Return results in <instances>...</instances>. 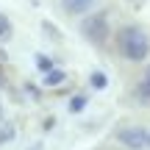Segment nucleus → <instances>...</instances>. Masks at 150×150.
<instances>
[{
	"label": "nucleus",
	"instance_id": "39448f33",
	"mask_svg": "<svg viewBox=\"0 0 150 150\" xmlns=\"http://www.w3.org/2000/svg\"><path fill=\"white\" fill-rule=\"evenodd\" d=\"M95 6V0H61V8L67 14H86Z\"/></svg>",
	"mask_w": 150,
	"mask_h": 150
},
{
	"label": "nucleus",
	"instance_id": "f03ea898",
	"mask_svg": "<svg viewBox=\"0 0 150 150\" xmlns=\"http://www.w3.org/2000/svg\"><path fill=\"white\" fill-rule=\"evenodd\" d=\"M81 31H83V36L89 39V42L103 45L108 39V20H106V14H92V17H86L83 25H81Z\"/></svg>",
	"mask_w": 150,
	"mask_h": 150
},
{
	"label": "nucleus",
	"instance_id": "7ed1b4c3",
	"mask_svg": "<svg viewBox=\"0 0 150 150\" xmlns=\"http://www.w3.org/2000/svg\"><path fill=\"white\" fill-rule=\"evenodd\" d=\"M117 139L122 142L128 150H145V147H147L150 134H147L145 128H136V125H131V128H122V131H120Z\"/></svg>",
	"mask_w": 150,
	"mask_h": 150
},
{
	"label": "nucleus",
	"instance_id": "20e7f679",
	"mask_svg": "<svg viewBox=\"0 0 150 150\" xmlns=\"http://www.w3.org/2000/svg\"><path fill=\"white\" fill-rule=\"evenodd\" d=\"M134 100L142 103V106H145V103H150V67L145 70V75L139 78V83L134 86Z\"/></svg>",
	"mask_w": 150,
	"mask_h": 150
},
{
	"label": "nucleus",
	"instance_id": "f257e3e1",
	"mask_svg": "<svg viewBox=\"0 0 150 150\" xmlns=\"http://www.w3.org/2000/svg\"><path fill=\"white\" fill-rule=\"evenodd\" d=\"M117 50L122 59L139 64V61H145L150 56V36L139 25H122L117 31Z\"/></svg>",
	"mask_w": 150,
	"mask_h": 150
},
{
	"label": "nucleus",
	"instance_id": "0eeeda50",
	"mask_svg": "<svg viewBox=\"0 0 150 150\" xmlns=\"http://www.w3.org/2000/svg\"><path fill=\"white\" fill-rule=\"evenodd\" d=\"M147 147H150V139H147Z\"/></svg>",
	"mask_w": 150,
	"mask_h": 150
},
{
	"label": "nucleus",
	"instance_id": "423d86ee",
	"mask_svg": "<svg viewBox=\"0 0 150 150\" xmlns=\"http://www.w3.org/2000/svg\"><path fill=\"white\" fill-rule=\"evenodd\" d=\"M6 31H8V22H6V17H0V36H6Z\"/></svg>",
	"mask_w": 150,
	"mask_h": 150
}]
</instances>
